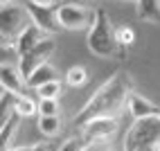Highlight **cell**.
Instances as JSON below:
<instances>
[{
    "label": "cell",
    "mask_w": 160,
    "mask_h": 151,
    "mask_svg": "<svg viewBox=\"0 0 160 151\" xmlns=\"http://www.w3.org/2000/svg\"><path fill=\"white\" fill-rule=\"evenodd\" d=\"M131 95H133V81L129 74L126 72L113 74L86 102L81 113L74 117V124L83 126L86 122L97 120V117H117V113H122L126 108V102H129Z\"/></svg>",
    "instance_id": "1"
},
{
    "label": "cell",
    "mask_w": 160,
    "mask_h": 151,
    "mask_svg": "<svg viewBox=\"0 0 160 151\" xmlns=\"http://www.w3.org/2000/svg\"><path fill=\"white\" fill-rule=\"evenodd\" d=\"M88 48L92 54H97L102 59H113V57H124V52L117 43L115 27L111 25L108 16L104 9L95 12V23L88 29Z\"/></svg>",
    "instance_id": "2"
},
{
    "label": "cell",
    "mask_w": 160,
    "mask_h": 151,
    "mask_svg": "<svg viewBox=\"0 0 160 151\" xmlns=\"http://www.w3.org/2000/svg\"><path fill=\"white\" fill-rule=\"evenodd\" d=\"M158 149L160 147V115L135 120L124 135V151H140V149Z\"/></svg>",
    "instance_id": "3"
},
{
    "label": "cell",
    "mask_w": 160,
    "mask_h": 151,
    "mask_svg": "<svg viewBox=\"0 0 160 151\" xmlns=\"http://www.w3.org/2000/svg\"><path fill=\"white\" fill-rule=\"evenodd\" d=\"M32 25V18H29V12L27 7H18V5H12V3H2L0 7V34H2V48L7 45H14L16 48V41L23 32Z\"/></svg>",
    "instance_id": "4"
},
{
    "label": "cell",
    "mask_w": 160,
    "mask_h": 151,
    "mask_svg": "<svg viewBox=\"0 0 160 151\" xmlns=\"http://www.w3.org/2000/svg\"><path fill=\"white\" fill-rule=\"evenodd\" d=\"M25 7L29 12L32 23H34L41 32H45L48 36L57 34V32L61 29V25H59V7L61 5L48 0V3H27Z\"/></svg>",
    "instance_id": "5"
},
{
    "label": "cell",
    "mask_w": 160,
    "mask_h": 151,
    "mask_svg": "<svg viewBox=\"0 0 160 151\" xmlns=\"http://www.w3.org/2000/svg\"><path fill=\"white\" fill-rule=\"evenodd\" d=\"M95 23V12L83 5H61L59 7V25L61 29H90Z\"/></svg>",
    "instance_id": "6"
},
{
    "label": "cell",
    "mask_w": 160,
    "mask_h": 151,
    "mask_svg": "<svg viewBox=\"0 0 160 151\" xmlns=\"http://www.w3.org/2000/svg\"><path fill=\"white\" fill-rule=\"evenodd\" d=\"M54 50H57L54 38H45L38 48L32 50L29 54H25V57L18 59V70H20V74L25 77V81L29 79L32 72H36L38 68H43L45 63H50V57L54 54Z\"/></svg>",
    "instance_id": "7"
},
{
    "label": "cell",
    "mask_w": 160,
    "mask_h": 151,
    "mask_svg": "<svg viewBox=\"0 0 160 151\" xmlns=\"http://www.w3.org/2000/svg\"><path fill=\"white\" fill-rule=\"evenodd\" d=\"M117 126H120L117 117H97V120H90L81 126V135L88 144L90 142H111Z\"/></svg>",
    "instance_id": "8"
},
{
    "label": "cell",
    "mask_w": 160,
    "mask_h": 151,
    "mask_svg": "<svg viewBox=\"0 0 160 151\" xmlns=\"http://www.w3.org/2000/svg\"><path fill=\"white\" fill-rule=\"evenodd\" d=\"M126 113L133 117V122L135 120H147V117H158L160 115V106H156L153 102L144 99L142 95L133 93L129 97V102H126Z\"/></svg>",
    "instance_id": "9"
},
{
    "label": "cell",
    "mask_w": 160,
    "mask_h": 151,
    "mask_svg": "<svg viewBox=\"0 0 160 151\" xmlns=\"http://www.w3.org/2000/svg\"><path fill=\"white\" fill-rule=\"evenodd\" d=\"M45 38H50V36L45 34V32H41L34 23H32V25L23 32V34L18 36V41H16V50H18V54H20V57L29 54V52L34 50V48H38Z\"/></svg>",
    "instance_id": "10"
},
{
    "label": "cell",
    "mask_w": 160,
    "mask_h": 151,
    "mask_svg": "<svg viewBox=\"0 0 160 151\" xmlns=\"http://www.w3.org/2000/svg\"><path fill=\"white\" fill-rule=\"evenodd\" d=\"M0 83H2V90H9L14 95H20L23 86H27L18 66H2V70H0Z\"/></svg>",
    "instance_id": "11"
},
{
    "label": "cell",
    "mask_w": 160,
    "mask_h": 151,
    "mask_svg": "<svg viewBox=\"0 0 160 151\" xmlns=\"http://www.w3.org/2000/svg\"><path fill=\"white\" fill-rule=\"evenodd\" d=\"M135 14L140 20L160 23V3H156V0H140L135 5Z\"/></svg>",
    "instance_id": "12"
},
{
    "label": "cell",
    "mask_w": 160,
    "mask_h": 151,
    "mask_svg": "<svg viewBox=\"0 0 160 151\" xmlns=\"http://www.w3.org/2000/svg\"><path fill=\"white\" fill-rule=\"evenodd\" d=\"M50 81H57V72H54V68L50 66V63H45L43 68H38L36 72H32L29 74V79H27V86L29 88H41V86H45V83H50Z\"/></svg>",
    "instance_id": "13"
},
{
    "label": "cell",
    "mask_w": 160,
    "mask_h": 151,
    "mask_svg": "<svg viewBox=\"0 0 160 151\" xmlns=\"http://www.w3.org/2000/svg\"><path fill=\"white\" fill-rule=\"evenodd\" d=\"M14 113H16L18 117H32V115L38 113V102H34V99L27 97V95H18V97H16Z\"/></svg>",
    "instance_id": "14"
},
{
    "label": "cell",
    "mask_w": 160,
    "mask_h": 151,
    "mask_svg": "<svg viewBox=\"0 0 160 151\" xmlns=\"http://www.w3.org/2000/svg\"><path fill=\"white\" fill-rule=\"evenodd\" d=\"M88 81V70L83 66H72L68 72H66V83L72 86V88H79Z\"/></svg>",
    "instance_id": "15"
},
{
    "label": "cell",
    "mask_w": 160,
    "mask_h": 151,
    "mask_svg": "<svg viewBox=\"0 0 160 151\" xmlns=\"http://www.w3.org/2000/svg\"><path fill=\"white\" fill-rule=\"evenodd\" d=\"M63 128V122H61V115L59 117H38V131L43 135H57Z\"/></svg>",
    "instance_id": "16"
},
{
    "label": "cell",
    "mask_w": 160,
    "mask_h": 151,
    "mask_svg": "<svg viewBox=\"0 0 160 151\" xmlns=\"http://www.w3.org/2000/svg\"><path fill=\"white\" fill-rule=\"evenodd\" d=\"M115 36H117V43H120L122 52H126V48L133 45V41H135V32L129 25H117L115 27Z\"/></svg>",
    "instance_id": "17"
},
{
    "label": "cell",
    "mask_w": 160,
    "mask_h": 151,
    "mask_svg": "<svg viewBox=\"0 0 160 151\" xmlns=\"http://www.w3.org/2000/svg\"><path fill=\"white\" fill-rule=\"evenodd\" d=\"M61 106L59 99H38V117H59Z\"/></svg>",
    "instance_id": "18"
},
{
    "label": "cell",
    "mask_w": 160,
    "mask_h": 151,
    "mask_svg": "<svg viewBox=\"0 0 160 151\" xmlns=\"http://www.w3.org/2000/svg\"><path fill=\"white\" fill-rule=\"evenodd\" d=\"M18 120H20V117L14 115V117H9L5 124H0V126H2V133H0V144H2V149L9 147V142H12V138L16 133V126H18Z\"/></svg>",
    "instance_id": "19"
},
{
    "label": "cell",
    "mask_w": 160,
    "mask_h": 151,
    "mask_svg": "<svg viewBox=\"0 0 160 151\" xmlns=\"http://www.w3.org/2000/svg\"><path fill=\"white\" fill-rule=\"evenodd\" d=\"M36 93H38V99H59V95H61V81H50L45 86H41Z\"/></svg>",
    "instance_id": "20"
},
{
    "label": "cell",
    "mask_w": 160,
    "mask_h": 151,
    "mask_svg": "<svg viewBox=\"0 0 160 151\" xmlns=\"http://www.w3.org/2000/svg\"><path fill=\"white\" fill-rule=\"evenodd\" d=\"M86 140H83V135H74V138H68L66 142H63L59 147V151H83L86 149Z\"/></svg>",
    "instance_id": "21"
},
{
    "label": "cell",
    "mask_w": 160,
    "mask_h": 151,
    "mask_svg": "<svg viewBox=\"0 0 160 151\" xmlns=\"http://www.w3.org/2000/svg\"><path fill=\"white\" fill-rule=\"evenodd\" d=\"M83 151H115V147L111 142H90V144H86Z\"/></svg>",
    "instance_id": "22"
},
{
    "label": "cell",
    "mask_w": 160,
    "mask_h": 151,
    "mask_svg": "<svg viewBox=\"0 0 160 151\" xmlns=\"http://www.w3.org/2000/svg\"><path fill=\"white\" fill-rule=\"evenodd\" d=\"M32 151H52V147L45 144V142H41V144H34V147H32Z\"/></svg>",
    "instance_id": "23"
},
{
    "label": "cell",
    "mask_w": 160,
    "mask_h": 151,
    "mask_svg": "<svg viewBox=\"0 0 160 151\" xmlns=\"http://www.w3.org/2000/svg\"><path fill=\"white\" fill-rule=\"evenodd\" d=\"M5 151H32V147H9Z\"/></svg>",
    "instance_id": "24"
},
{
    "label": "cell",
    "mask_w": 160,
    "mask_h": 151,
    "mask_svg": "<svg viewBox=\"0 0 160 151\" xmlns=\"http://www.w3.org/2000/svg\"><path fill=\"white\" fill-rule=\"evenodd\" d=\"M140 151H158V149H153V147H151V149H140Z\"/></svg>",
    "instance_id": "25"
},
{
    "label": "cell",
    "mask_w": 160,
    "mask_h": 151,
    "mask_svg": "<svg viewBox=\"0 0 160 151\" xmlns=\"http://www.w3.org/2000/svg\"><path fill=\"white\" fill-rule=\"evenodd\" d=\"M158 151H160V147H158Z\"/></svg>",
    "instance_id": "26"
}]
</instances>
